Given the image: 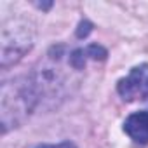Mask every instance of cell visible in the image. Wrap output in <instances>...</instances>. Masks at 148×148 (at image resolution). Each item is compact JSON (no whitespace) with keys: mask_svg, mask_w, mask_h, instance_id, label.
<instances>
[{"mask_svg":"<svg viewBox=\"0 0 148 148\" xmlns=\"http://www.w3.org/2000/svg\"><path fill=\"white\" fill-rule=\"evenodd\" d=\"M38 105V98L26 80H12L2 84V131L7 132L11 127H18Z\"/></svg>","mask_w":148,"mask_h":148,"instance_id":"cell-1","label":"cell"},{"mask_svg":"<svg viewBox=\"0 0 148 148\" xmlns=\"http://www.w3.org/2000/svg\"><path fill=\"white\" fill-rule=\"evenodd\" d=\"M2 52H0V64L7 68L18 63L26 52L33 47V32L23 19L5 21L2 26Z\"/></svg>","mask_w":148,"mask_h":148,"instance_id":"cell-2","label":"cell"},{"mask_svg":"<svg viewBox=\"0 0 148 148\" xmlns=\"http://www.w3.org/2000/svg\"><path fill=\"white\" fill-rule=\"evenodd\" d=\"M117 92L127 103L148 99V64L143 63L134 66L125 79H120L117 84Z\"/></svg>","mask_w":148,"mask_h":148,"instance_id":"cell-3","label":"cell"},{"mask_svg":"<svg viewBox=\"0 0 148 148\" xmlns=\"http://www.w3.org/2000/svg\"><path fill=\"white\" fill-rule=\"evenodd\" d=\"M124 131L139 145L148 143V112H136L124 122Z\"/></svg>","mask_w":148,"mask_h":148,"instance_id":"cell-4","label":"cell"},{"mask_svg":"<svg viewBox=\"0 0 148 148\" xmlns=\"http://www.w3.org/2000/svg\"><path fill=\"white\" fill-rule=\"evenodd\" d=\"M86 59H87L86 49H75V51H71L70 56H68V63H70V66L73 70H84Z\"/></svg>","mask_w":148,"mask_h":148,"instance_id":"cell-5","label":"cell"},{"mask_svg":"<svg viewBox=\"0 0 148 148\" xmlns=\"http://www.w3.org/2000/svg\"><path fill=\"white\" fill-rule=\"evenodd\" d=\"M86 54H87V58H91V59L105 61V59H106V56H108V51H106L105 47L98 45V44H91V45H87V47H86Z\"/></svg>","mask_w":148,"mask_h":148,"instance_id":"cell-6","label":"cell"},{"mask_svg":"<svg viewBox=\"0 0 148 148\" xmlns=\"http://www.w3.org/2000/svg\"><path fill=\"white\" fill-rule=\"evenodd\" d=\"M91 32H92V23H91V21L84 19V21L79 23V28H77V37H79V38H86Z\"/></svg>","mask_w":148,"mask_h":148,"instance_id":"cell-7","label":"cell"},{"mask_svg":"<svg viewBox=\"0 0 148 148\" xmlns=\"http://www.w3.org/2000/svg\"><path fill=\"white\" fill-rule=\"evenodd\" d=\"M37 148H77V146L73 143H70V141H63L59 145H38Z\"/></svg>","mask_w":148,"mask_h":148,"instance_id":"cell-8","label":"cell"},{"mask_svg":"<svg viewBox=\"0 0 148 148\" xmlns=\"http://www.w3.org/2000/svg\"><path fill=\"white\" fill-rule=\"evenodd\" d=\"M51 5H52L51 2H47V4H38V7H40V9H45V11H47V9H49Z\"/></svg>","mask_w":148,"mask_h":148,"instance_id":"cell-9","label":"cell"}]
</instances>
